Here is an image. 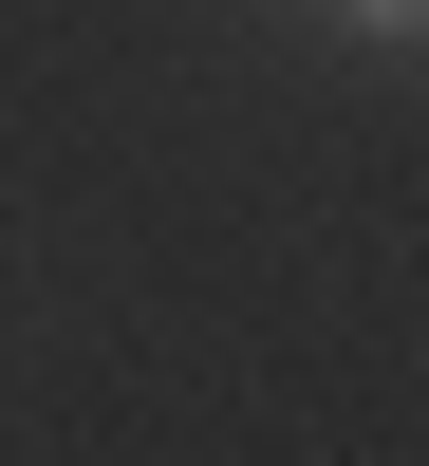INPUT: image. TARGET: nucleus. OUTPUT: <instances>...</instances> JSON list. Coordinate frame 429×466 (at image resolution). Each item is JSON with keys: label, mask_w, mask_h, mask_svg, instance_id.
Listing matches in <instances>:
<instances>
[{"label": "nucleus", "mask_w": 429, "mask_h": 466, "mask_svg": "<svg viewBox=\"0 0 429 466\" xmlns=\"http://www.w3.org/2000/svg\"><path fill=\"white\" fill-rule=\"evenodd\" d=\"M355 19H429V0H355Z\"/></svg>", "instance_id": "f257e3e1"}]
</instances>
